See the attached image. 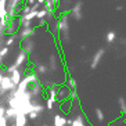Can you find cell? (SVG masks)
<instances>
[{"instance_id": "cell-12", "label": "cell", "mask_w": 126, "mask_h": 126, "mask_svg": "<svg viewBox=\"0 0 126 126\" xmlns=\"http://www.w3.org/2000/svg\"><path fill=\"white\" fill-rule=\"evenodd\" d=\"M15 116H17V112H15V110H13V108H10V107H6V114H4V118H6V121H7V123H8V122H13V123H14Z\"/></svg>"}, {"instance_id": "cell-26", "label": "cell", "mask_w": 126, "mask_h": 126, "mask_svg": "<svg viewBox=\"0 0 126 126\" xmlns=\"http://www.w3.org/2000/svg\"><path fill=\"white\" fill-rule=\"evenodd\" d=\"M46 108H47L48 111H51L53 108H54V101L50 100V98H46Z\"/></svg>"}, {"instance_id": "cell-31", "label": "cell", "mask_w": 126, "mask_h": 126, "mask_svg": "<svg viewBox=\"0 0 126 126\" xmlns=\"http://www.w3.org/2000/svg\"><path fill=\"white\" fill-rule=\"evenodd\" d=\"M1 35H6V33H4V28L1 26V24H0V36H1Z\"/></svg>"}, {"instance_id": "cell-11", "label": "cell", "mask_w": 126, "mask_h": 126, "mask_svg": "<svg viewBox=\"0 0 126 126\" xmlns=\"http://www.w3.org/2000/svg\"><path fill=\"white\" fill-rule=\"evenodd\" d=\"M26 122H28V116L22 112H17V116H15L13 126H26Z\"/></svg>"}, {"instance_id": "cell-36", "label": "cell", "mask_w": 126, "mask_h": 126, "mask_svg": "<svg viewBox=\"0 0 126 126\" xmlns=\"http://www.w3.org/2000/svg\"><path fill=\"white\" fill-rule=\"evenodd\" d=\"M0 105H1V96H0Z\"/></svg>"}, {"instance_id": "cell-5", "label": "cell", "mask_w": 126, "mask_h": 126, "mask_svg": "<svg viewBox=\"0 0 126 126\" xmlns=\"http://www.w3.org/2000/svg\"><path fill=\"white\" fill-rule=\"evenodd\" d=\"M21 48H22L24 51L29 56V54H32L35 50V42L32 37H26V39H22L21 40Z\"/></svg>"}, {"instance_id": "cell-6", "label": "cell", "mask_w": 126, "mask_h": 126, "mask_svg": "<svg viewBox=\"0 0 126 126\" xmlns=\"http://www.w3.org/2000/svg\"><path fill=\"white\" fill-rule=\"evenodd\" d=\"M105 56V48H98L96 51V54L93 56V58H92V63H90V68L92 69H96L97 67H98V64L101 63V60H103V57Z\"/></svg>"}, {"instance_id": "cell-2", "label": "cell", "mask_w": 126, "mask_h": 126, "mask_svg": "<svg viewBox=\"0 0 126 126\" xmlns=\"http://www.w3.org/2000/svg\"><path fill=\"white\" fill-rule=\"evenodd\" d=\"M17 89V86L14 85L11 82V78H10V75H4L3 79H1V83H0V96L4 97L7 94L8 92H11V90H15Z\"/></svg>"}, {"instance_id": "cell-34", "label": "cell", "mask_w": 126, "mask_h": 126, "mask_svg": "<svg viewBox=\"0 0 126 126\" xmlns=\"http://www.w3.org/2000/svg\"><path fill=\"white\" fill-rule=\"evenodd\" d=\"M37 3H40V4H43V1H45V0H36Z\"/></svg>"}, {"instance_id": "cell-37", "label": "cell", "mask_w": 126, "mask_h": 126, "mask_svg": "<svg viewBox=\"0 0 126 126\" xmlns=\"http://www.w3.org/2000/svg\"><path fill=\"white\" fill-rule=\"evenodd\" d=\"M43 126H48V125H47V123H45V125H43Z\"/></svg>"}, {"instance_id": "cell-16", "label": "cell", "mask_w": 126, "mask_h": 126, "mask_svg": "<svg viewBox=\"0 0 126 126\" xmlns=\"http://www.w3.org/2000/svg\"><path fill=\"white\" fill-rule=\"evenodd\" d=\"M54 126H67V118L63 115H54Z\"/></svg>"}, {"instance_id": "cell-18", "label": "cell", "mask_w": 126, "mask_h": 126, "mask_svg": "<svg viewBox=\"0 0 126 126\" xmlns=\"http://www.w3.org/2000/svg\"><path fill=\"white\" fill-rule=\"evenodd\" d=\"M17 37H18L17 32H15V33H13V35H8V36L6 37V46H7V47H11V46L15 43V40H17Z\"/></svg>"}, {"instance_id": "cell-30", "label": "cell", "mask_w": 126, "mask_h": 126, "mask_svg": "<svg viewBox=\"0 0 126 126\" xmlns=\"http://www.w3.org/2000/svg\"><path fill=\"white\" fill-rule=\"evenodd\" d=\"M26 4H29V6H32V4H35V3H37L36 0H24Z\"/></svg>"}, {"instance_id": "cell-23", "label": "cell", "mask_w": 126, "mask_h": 126, "mask_svg": "<svg viewBox=\"0 0 126 126\" xmlns=\"http://www.w3.org/2000/svg\"><path fill=\"white\" fill-rule=\"evenodd\" d=\"M46 14H47V10H45V8H39L37 10V13H36V18L40 21V19H45V17H46Z\"/></svg>"}, {"instance_id": "cell-10", "label": "cell", "mask_w": 126, "mask_h": 126, "mask_svg": "<svg viewBox=\"0 0 126 126\" xmlns=\"http://www.w3.org/2000/svg\"><path fill=\"white\" fill-rule=\"evenodd\" d=\"M69 87L68 86H58L57 89V101H63L67 100L68 96H69Z\"/></svg>"}, {"instance_id": "cell-1", "label": "cell", "mask_w": 126, "mask_h": 126, "mask_svg": "<svg viewBox=\"0 0 126 126\" xmlns=\"http://www.w3.org/2000/svg\"><path fill=\"white\" fill-rule=\"evenodd\" d=\"M69 14L63 13L57 19V28H58V33H63L65 40H69Z\"/></svg>"}, {"instance_id": "cell-4", "label": "cell", "mask_w": 126, "mask_h": 126, "mask_svg": "<svg viewBox=\"0 0 126 126\" xmlns=\"http://www.w3.org/2000/svg\"><path fill=\"white\" fill-rule=\"evenodd\" d=\"M26 61H28V54L21 48L18 54H17V57H15V61L13 63V65L15 68H18V69H24V65L26 64Z\"/></svg>"}, {"instance_id": "cell-20", "label": "cell", "mask_w": 126, "mask_h": 126, "mask_svg": "<svg viewBox=\"0 0 126 126\" xmlns=\"http://www.w3.org/2000/svg\"><path fill=\"white\" fill-rule=\"evenodd\" d=\"M115 39H116V32H115V31H110V32L105 35V42H107V43H114Z\"/></svg>"}, {"instance_id": "cell-29", "label": "cell", "mask_w": 126, "mask_h": 126, "mask_svg": "<svg viewBox=\"0 0 126 126\" xmlns=\"http://www.w3.org/2000/svg\"><path fill=\"white\" fill-rule=\"evenodd\" d=\"M6 114V105H0V116H4Z\"/></svg>"}, {"instance_id": "cell-28", "label": "cell", "mask_w": 126, "mask_h": 126, "mask_svg": "<svg viewBox=\"0 0 126 126\" xmlns=\"http://www.w3.org/2000/svg\"><path fill=\"white\" fill-rule=\"evenodd\" d=\"M7 121H6V118L4 116H0V126H7Z\"/></svg>"}, {"instance_id": "cell-3", "label": "cell", "mask_w": 126, "mask_h": 126, "mask_svg": "<svg viewBox=\"0 0 126 126\" xmlns=\"http://www.w3.org/2000/svg\"><path fill=\"white\" fill-rule=\"evenodd\" d=\"M69 17H72L75 21H80V19L83 18V3H82V1L75 3V6L71 8Z\"/></svg>"}, {"instance_id": "cell-14", "label": "cell", "mask_w": 126, "mask_h": 126, "mask_svg": "<svg viewBox=\"0 0 126 126\" xmlns=\"http://www.w3.org/2000/svg\"><path fill=\"white\" fill-rule=\"evenodd\" d=\"M47 71H48V67L46 64H37L36 69H35V74H36L37 76H43V75L47 74Z\"/></svg>"}, {"instance_id": "cell-35", "label": "cell", "mask_w": 126, "mask_h": 126, "mask_svg": "<svg viewBox=\"0 0 126 126\" xmlns=\"http://www.w3.org/2000/svg\"><path fill=\"white\" fill-rule=\"evenodd\" d=\"M1 65H3V60H0V69H1Z\"/></svg>"}, {"instance_id": "cell-25", "label": "cell", "mask_w": 126, "mask_h": 126, "mask_svg": "<svg viewBox=\"0 0 126 126\" xmlns=\"http://www.w3.org/2000/svg\"><path fill=\"white\" fill-rule=\"evenodd\" d=\"M118 101H119V105H121V110H122V112L126 115V100L123 98V97H119Z\"/></svg>"}, {"instance_id": "cell-8", "label": "cell", "mask_w": 126, "mask_h": 126, "mask_svg": "<svg viewBox=\"0 0 126 126\" xmlns=\"http://www.w3.org/2000/svg\"><path fill=\"white\" fill-rule=\"evenodd\" d=\"M35 33H36V28H33V26L19 28V32H17V35H18V37H19V40L26 39V37H32Z\"/></svg>"}, {"instance_id": "cell-13", "label": "cell", "mask_w": 126, "mask_h": 126, "mask_svg": "<svg viewBox=\"0 0 126 126\" xmlns=\"http://www.w3.org/2000/svg\"><path fill=\"white\" fill-rule=\"evenodd\" d=\"M69 126H87L86 125V119L83 115H76L72 121H71Z\"/></svg>"}, {"instance_id": "cell-19", "label": "cell", "mask_w": 126, "mask_h": 126, "mask_svg": "<svg viewBox=\"0 0 126 126\" xmlns=\"http://www.w3.org/2000/svg\"><path fill=\"white\" fill-rule=\"evenodd\" d=\"M47 25H48V31H50L51 33H54V35L58 33V28H57V19H56V18L53 19V21H50V22H47Z\"/></svg>"}, {"instance_id": "cell-38", "label": "cell", "mask_w": 126, "mask_h": 126, "mask_svg": "<svg viewBox=\"0 0 126 126\" xmlns=\"http://www.w3.org/2000/svg\"><path fill=\"white\" fill-rule=\"evenodd\" d=\"M7 126H10V125H7Z\"/></svg>"}, {"instance_id": "cell-24", "label": "cell", "mask_w": 126, "mask_h": 126, "mask_svg": "<svg viewBox=\"0 0 126 126\" xmlns=\"http://www.w3.org/2000/svg\"><path fill=\"white\" fill-rule=\"evenodd\" d=\"M94 112H96L97 119H98L100 122H103V121H104V112H103V110H101V108H96V110H94Z\"/></svg>"}, {"instance_id": "cell-22", "label": "cell", "mask_w": 126, "mask_h": 126, "mask_svg": "<svg viewBox=\"0 0 126 126\" xmlns=\"http://www.w3.org/2000/svg\"><path fill=\"white\" fill-rule=\"evenodd\" d=\"M8 53H10V47H7V46L1 47V48H0V60H3L4 57H7Z\"/></svg>"}, {"instance_id": "cell-9", "label": "cell", "mask_w": 126, "mask_h": 126, "mask_svg": "<svg viewBox=\"0 0 126 126\" xmlns=\"http://www.w3.org/2000/svg\"><path fill=\"white\" fill-rule=\"evenodd\" d=\"M26 71L25 69H18V68H15L11 74H10V78H11V82L14 83L15 86H18V83L21 82V79L24 78V75H25Z\"/></svg>"}, {"instance_id": "cell-7", "label": "cell", "mask_w": 126, "mask_h": 126, "mask_svg": "<svg viewBox=\"0 0 126 126\" xmlns=\"http://www.w3.org/2000/svg\"><path fill=\"white\" fill-rule=\"evenodd\" d=\"M42 90H43V87H42V83L39 80L33 82V83H32V85H29V87H28V92H29V94L32 96V98H36V97L40 96Z\"/></svg>"}, {"instance_id": "cell-33", "label": "cell", "mask_w": 126, "mask_h": 126, "mask_svg": "<svg viewBox=\"0 0 126 126\" xmlns=\"http://www.w3.org/2000/svg\"><path fill=\"white\" fill-rule=\"evenodd\" d=\"M3 76H4V75H3V72L0 71V83H1V79H3Z\"/></svg>"}, {"instance_id": "cell-21", "label": "cell", "mask_w": 126, "mask_h": 126, "mask_svg": "<svg viewBox=\"0 0 126 126\" xmlns=\"http://www.w3.org/2000/svg\"><path fill=\"white\" fill-rule=\"evenodd\" d=\"M67 86L69 87L71 90H76V80H75V78H72V76H68V79H67Z\"/></svg>"}, {"instance_id": "cell-17", "label": "cell", "mask_w": 126, "mask_h": 126, "mask_svg": "<svg viewBox=\"0 0 126 126\" xmlns=\"http://www.w3.org/2000/svg\"><path fill=\"white\" fill-rule=\"evenodd\" d=\"M43 4H45V10H47V11H54L56 10V3H54V0H45L43 1Z\"/></svg>"}, {"instance_id": "cell-27", "label": "cell", "mask_w": 126, "mask_h": 126, "mask_svg": "<svg viewBox=\"0 0 126 126\" xmlns=\"http://www.w3.org/2000/svg\"><path fill=\"white\" fill-rule=\"evenodd\" d=\"M28 118L31 119V121H35V119H37L39 116H40V114H37V112H35V111H32V112H29V114L26 115Z\"/></svg>"}, {"instance_id": "cell-32", "label": "cell", "mask_w": 126, "mask_h": 126, "mask_svg": "<svg viewBox=\"0 0 126 126\" xmlns=\"http://www.w3.org/2000/svg\"><path fill=\"white\" fill-rule=\"evenodd\" d=\"M116 10H118V11H122V10H123V6H118V7H116Z\"/></svg>"}, {"instance_id": "cell-15", "label": "cell", "mask_w": 126, "mask_h": 126, "mask_svg": "<svg viewBox=\"0 0 126 126\" xmlns=\"http://www.w3.org/2000/svg\"><path fill=\"white\" fill-rule=\"evenodd\" d=\"M72 100H69V98H67V100H63L61 101V105H60V108H61V111H64L65 114H68L69 112V110L72 108Z\"/></svg>"}]
</instances>
